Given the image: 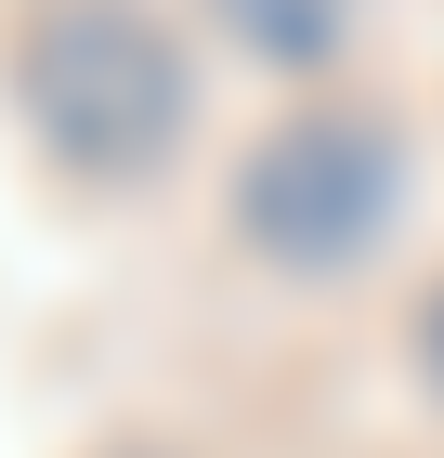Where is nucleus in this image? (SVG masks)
Listing matches in <instances>:
<instances>
[{"mask_svg":"<svg viewBox=\"0 0 444 458\" xmlns=\"http://www.w3.org/2000/svg\"><path fill=\"white\" fill-rule=\"evenodd\" d=\"M105 458H171V445H105Z\"/></svg>","mask_w":444,"mask_h":458,"instance_id":"nucleus-5","label":"nucleus"},{"mask_svg":"<svg viewBox=\"0 0 444 458\" xmlns=\"http://www.w3.org/2000/svg\"><path fill=\"white\" fill-rule=\"evenodd\" d=\"M209 13H222V39L262 53V66H327V53H340V0H209Z\"/></svg>","mask_w":444,"mask_h":458,"instance_id":"nucleus-3","label":"nucleus"},{"mask_svg":"<svg viewBox=\"0 0 444 458\" xmlns=\"http://www.w3.org/2000/svg\"><path fill=\"white\" fill-rule=\"evenodd\" d=\"M406 197V144L379 106H301L236 157V249L274 276H353Z\"/></svg>","mask_w":444,"mask_h":458,"instance_id":"nucleus-2","label":"nucleus"},{"mask_svg":"<svg viewBox=\"0 0 444 458\" xmlns=\"http://www.w3.org/2000/svg\"><path fill=\"white\" fill-rule=\"evenodd\" d=\"M406 341H418V393H431V406H444V276L418 288V327H406Z\"/></svg>","mask_w":444,"mask_h":458,"instance_id":"nucleus-4","label":"nucleus"},{"mask_svg":"<svg viewBox=\"0 0 444 458\" xmlns=\"http://www.w3.org/2000/svg\"><path fill=\"white\" fill-rule=\"evenodd\" d=\"M13 106L27 131L92 183H144L157 157L183 144V106H197V79H183V39L144 13V0H53L27 13L13 39Z\"/></svg>","mask_w":444,"mask_h":458,"instance_id":"nucleus-1","label":"nucleus"}]
</instances>
